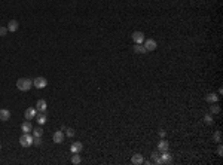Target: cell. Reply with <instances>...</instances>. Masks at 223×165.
Returning <instances> with one entry per match:
<instances>
[{
  "label": "cell",
  "mask_w": 223,
  "mask_h": 165,
  "mask_svg": "<svg viewBox=\"0 0 223 165\" xmlns=\"http://www.w3.org/2000/svg\"><path fill=\"white\" fill-rule=\"evenodd\" d=\"M33 86V81H30L28 78H21L16 81V88L19 91H28Z\"/></svg>",
  "instance_id": "obj_1"
},
{
  "label": "cell",
  "mask_w": 223,
  "mask_h": 165,
  "mask_svg": "<svg viewBox=\"0 0 223 165\" xmlns=\"http://www.w3.org/2000/svg\"><path fill=\"white\" fill-rule=\"evenodd\" d=\"M33 141H34V137L30 135L28 132H22V135L19 137V144L22 147H30L33 144Z\"/></svg>",
  "instance_id": "obj_2"
},
{
  "label": "cell",
  "mask_w": 223,
  "mask_h": 165,
  "mask_svg": "<svg viewBox=\"0 0 223 165\" xmlns=\"http://www.w3.org/2000/svg\"><path fill=\"white\" fill-rule=\"evenodd\" d=\"M33 86H36V89H43L48 86V81L42 78V76H39V78H36L34 81H33Z\"/></svg>",
  "instance_id": "obj_3"
},
{
  "label": "cell",
  "mask_w": 223,
  "mask_h": 165,
  "mask_svg": "<svg viewBox=\"0 0 223 165\" xmlns=\"http://www.w3.org/2000/svg\"><path fill=\"white\" fill-rule=\"evenodd\" d=\"M131 37H133V40L135 43H138V45H143V42H144V34H143V31H134L133 34H131Z\"/></svg>",
  "instance_id": "obj_4"
},
{
  "label": "cell",
  "mask_w": 223,
  "mask_h": 165,
  "mask_svg": "<svg viewBox=\"0 0 223 165\" xmlns=\"http://www.w3.org/2000/svg\"><path fill=\"white\" fill-rule=\"evenodd\" d=\"M36 110H37V113H46L48 104H46L45 100H39V101L36 103Z\"/></svg>",
  "instance_id": "obj_5"
},
{
  "label": "cell",
  "mask_w": 223,
  "mask_h": 165,
  "mask_svg": "<svg viewBox=\"0 0 223 165\" xmlns=\"http://www.w3.org/2000/svg\"><path fill=\"white\" fill-rule=\"evenodd\" d=\"M52 140H54V143L61 144V143L64 141V134H63V131H55L54 135H52Z\"/></svg>",
  "instance_id": "obj_6"
},
{
  "label": "cell",
  "mask_w": 223,
  "mask_h": 165,
  "mask_svg": "<svg viewBox=\"0 0 223 165\" xmlns=\"http://www.w3.org/2000/svg\"><path fill=\"white\" fill-rule=\"evenodd\" d=\"M161 153H162L161 158H159V159H161V165L162 164H171V162H173V158H171V155L168 153V150H167V152H161Z\"/></svg>",
  "instance_id": "obj_7"
},
{
  "label": "cell",
  "mask_w": 223,
  "mask_h": 165,
  "mask_svg": "<svg viewBox=\"0 0 223 165\" xmlns=\"http://www.w3.org/2000/svg\"><path fill=\"white\" fill-rule=\"evenodd\" d=\"M144 48H146L147 52H149V51H155V49L158 48V43L153 40V39H147V40L144 42Z\"/></svg>",
  "instance_id": "obj_8"
},
{
  "label": "cell",
  "mask_w": 223,
  "mask_h": 165,
  "mask_svg": "<svg viewBox=\"0 0 223 165\" xmlns=\"http://www.w3.org/2000/svg\"><path fill=\"white\" fill-rule=\"evenodd\" d=\"M82 149H84V144L81 141H76V143H73L70 146V152L72 153H79V152H82Z\"/></svg>",
  "instance_id": "obj_9"
},
{
  "label": "cell",
  "mask_w": 223,
  "mask_h": 165,
  "mask_svg": "<svg viewBox=\"0 0 223 165\" xmlns=\"http://www.w3.org/2000/svg\"><path fill=\"white\" fill-rule=\"evenodd\" d=\"M36 115H37V110H36V109H33V107H30V109H27V110H25V119H28V121L34 119V118H36Z\"/></svg>",
  "instance_id": "obj_10"
},
{
  "label": "cell",
  "mask_w": 223,
  "mask_h": 165,
  "mask_svg": "<svg viewBox=\"0 0 223 165\" xmlns=\"http://www.w3.org/2000/svg\"><path fill=\"white\" fill-rule=\"evenodd\" d=\"M131 162H133L134 165L144 164V158H143V155H138V153H135V155H133V158H131Z\"/></svg>",
  "instance_id": "obj_11"
},
{
  "label": "cell",
  "mask_w": 223,
  "mask_h": 165,
  "mask_svg": "<svg viewBox=\"0 0 223 165\" xmlns=\"http://www.w3.org/2000/svg\"><path fill=\"white\" fill-rule=\"evenodd\" d=\"M6 28H7V31H12V33L16 31V30H18V21L10 19V21L7 22V27H6Z\"/></svg>",
  "instance_id": "obj_12"
},
{
  "label": "cell",
  "mask_w": 223,
  "mask_h": 165,
  "mask_svg": "<svg viewBox=\"0 0 223 165\" xmlns=\"http://www.w3.org/2000/svg\"><path fill=\"white\" fill-rule=\"evenodd\" d=\"M10 119V112L7 109H0V121H7Z\"/></svg>",
  "instance_id": "obj_13"
},
{
  "label": "cell",
  "mask_w": 223,
  "mask_h": 165,
  "mask_svg": "<svg viewBox=\"0 0 223 165\" xmlns=\"http://www.w3.org/2000/svg\"><path fill=\"white\" fill-rule=\"evenodd\" d=\"M133 51L135 54H146L147 51H146V48L143 46V45H138V43H135L133 46Z\"/></svg>",
  "instance_id": "obj_14"
},
{
  "label": "cell",
  "mask_w": 223,
  "mask_h": 165,
  "mask_svg": "<svg viewBox=\"0 0 223 165\" xmlns=\"http://www.w3.org/2000/svg\"><path fill=\"white\" fill-rule=\"evenodd\" d=\"M46 121H48V118H46L45 113H37V115H36V122H37L39 125L46 124Z\"/></svg>",
  "instance_id": "obj_15"
},
{
  "label": "cell",
  "mask_w": 223,
  "mask_h": 165,
  "mask_svg": "<svg viewBox=\"0 0 223 165\" xmlns=\"http://www.w3.org/2000/svg\"><path fill=\"white\" fill-rule=\"evenodd\" d=\"M21 131H22V132H30V131H33V126L30 124V121L21 124Z\"/></svg>",
  "instance_id": "obj_16"
},
{
  "label": "cell",
  "mask_w": 223,
  "mask_h": 165,
  "mask_svg": "<svg viewBox=\"0 0 223 165\" xmlns=\"http://www.w3.org/2000/svg\"><path fill=\"white\" fill-rule=\"evenodd\" d=\"M217 100H219V97L216 94H207L205 95V101L207 103H211L213 104V103H217Z\"/></svg>",
  "instance_id": "obj_17"
},
{
  "label": "cell",
  "mask_w": 223,
  "mask_h": 165,
  "mask_svg": "<svg viewBox=\"0 0 223 165\" xmlns=\"http://www.w3.org/2000/svg\"><path fill=\"white\" fill-rule=\"evenodd\" d=\"M158 150H159V152H167V150H168V143H167L165 140H161V141L158 143Z\"/></svg>",
  "instance_id": "obj_18"
},
{
  "label": "cell",
  "mask_w": 223,
  "mask_h": 165,
  "mask_svg": "<svg viewBox=\"0 0 223 165\" xmlns=\"http://www.w3.org/2000/svg\"><path fill=\"white\" fill-rule=\"evenodd\" d=\"M152 164H158V165H161V159H159V153L158 152H153L152 153V161H150Z\"/></svg>",
  "instance_id": "obj_19"
},
{
  "label": "cell",
  "mask_w": 223,
  "mask_h": 165,
  "mask_svg": "<svg viewBox=\"0 0 223 165\" xmlns=\"http://www.w3.org/2000/svg\"><path fill=\"white\" fill-rule=\"evenodd\" d=\"M81 156H79V153H73L72 155V164H75V165H78V164H81Z\"/></svg>",
  "instance_id": "obj_20"
},
{
  "label": "cell",
  "mask_w": 223,
  "mask_h": 165,
  "mask_svg": "<svg viewBox=\"0 0 223 165\" xmlns=\"http://www.w3.org/2000/svg\"><path fill=\"white\" fill-rule=\"evenodd\" d=\"M43 135V129L39 126V128H36V129H33V137H42Z\"/></svg>",
  "instance_id": "obj_21"
},
{
  "label": "cell",
  "mask_w": 223,
  "mask_h": 165,
  "mask_svg": "<svg viewBox=\"0 0 223 165\" xmlns=\"http://www.w3.org/2000/svg\"><path fill=\"white\" fill-rule=\"evenodd\" d=\"M211 113H213V115H217V113H220V107H219L216 103H213V106H211Z\"/></svg>",
  "instance_id": "obj_22"
},
{
  "label": "cell",
  "mask_w": 223,
  "mask_h": 165,
  "mask_svg": "<svg viewBox=\"0 0 223 165\" xmlns=\"http://www.w3.org/2000/svg\"><path fill=\"white\" fill-rule=\"evenodd\" d=\"M204 122L207 125H211L214 122V121H213V116H211V115H205V116H204Z\"/></svg>",
  "instance_id": "obj_23"
},
{
  "label": "cell",
  "mask_w": 223,
  "mask_h": 165,
  "mask_svg": "<svg viewBox=\"0 0 223 165\" xmlns=\"http://www.w3.org/2000/svg\"><path fill=\"white\" fill-rule=\"evenodd\" d=\"M214 140H216V143H222V132L220 131L214 132Z\"/></svg>",
  "instance_id": "obj_24"
},
{
  "label": "cell",
  "mask_w": 223,
  "mask_h": 165,
  "mask_svg": "<svg viewBox=\"0 0 223 165\" xmlns=\"http://www.w3.org/2000/svg\"><path fill=\"white\" fill-rule=\"evenodd\" d=\"M66 135L72 138V137L75 135V129H72V128H69V129H67V132H66Z\"/></svg>",
  "instance_id": "obj_25"
},
{
  "label": "cell",
  "mask_w": 223,
  "mask_h": 165,
  "mask_svg": "<svg viewBox=\"0 0 223 165\" xmlns=\"http://www.w3.org/2000/svg\"><path fill=\"white\" fill-rule=\"evenodd\" d=\"M33 144H36V146H40V144H42V138H40V137H34V141H33Z\"/></svg>",
  "instance_id": "obj_26"
},
{
  "label": "cell",
  "mask_w": 223,
  "mask_h": 165,
  "mask_svg": "<svg viewBox=\"0 0 223 165\" xmlns=\"http://www.w3.org/2000/svg\"><path fill=\"white\" fill-rule=\"evenodd\" d=\"M7 34V28L6 27H0V36H6Z\"/></svg>",
  "instance_id": "obj_27"
},
{
  "label": "cell",
  "mask_w": 223,
  "mask_h": 165,
  "mask_svg": "<svg viewBox=\"0 0 223 165\" xmlns=\"http://www.w3.org/2000/svg\"><path fill=\"white\" fill-rule=\"evenodd\" d=\"M217 155H219V156H223V147H222V144H219V147H217Z\"/></svg>",
  "instance_id": "obj_28"
},
{
  "label": "cell",
  "mask_w": 223,
  "mask_h": 165,
  "mask_svg": "<svg viewBox=\"0 0 223 165\" xmlns=\"http://www.w3.org/2000/svg\"><path fill=\"white\" fill-rule=\"evenodd\" d=\"M159 135L164 138V137H165V131H164V129H159Z\"/></svg>",
  "instance_id": "obj_29"
},
{
  "label": "cell",
  "mask_w": 223,
  "mask_h": 165,
  "mask_svg": "<svg viewBox=\"0 0 223 165\" xmlns=\"http://www.w3.org/2000/svg\"><path fill=\"white\" fill-rule=\"evenodd\" d=\"M0 150H1V144H0Z\"/></svg>",
  "instance_id": "obj_30"
}]
</instances>
